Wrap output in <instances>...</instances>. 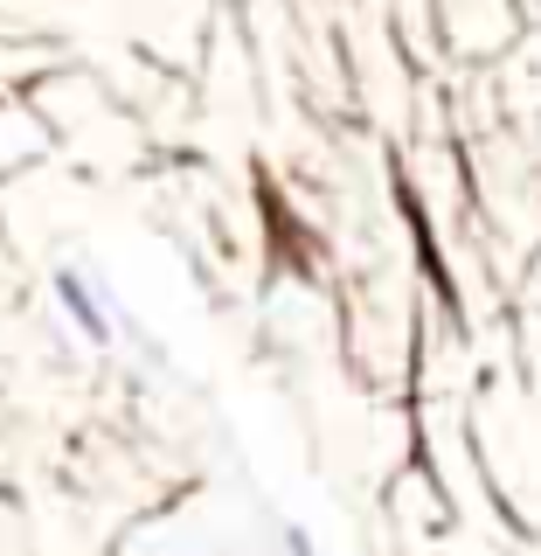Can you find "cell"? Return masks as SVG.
I'll list each match as a JSON object with an SVG mask.
<instances>
[{
  "label": "cell",
  "mask_w": 541,
  "mask_h": 556,
  "mask_svg": "<svg viewBox=\"0 0 541 556\" xmlns=\"http://www.w3.org/2000/svg\"><path fill=\"white\" fill-rule=\"evenodd\" d=\"M278 549H285V556H320V543H312L299 521H285V529H278Z\"/></svg>",
  "instance_id": "2"
},
{
  "label": "cell",
  "mask_w": 541,
  "mask_h": 556,
  "mask_svg": "<svg viewBox=\"0 0 541 556\" xmlns=\"http://www.w3.org/2000/svg\"><path fill=\"white\" fill-rule=\"evenodd\" d=\"M49 292H56V306L69 313V327H77L91 348H112L118 334V313H112V292L98 286L83 265H56V278H49Z\"/></svg>",
  "instance_id": "1"
}]
</instances>
